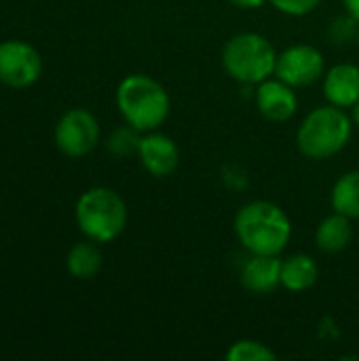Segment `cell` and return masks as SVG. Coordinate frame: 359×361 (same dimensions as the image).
Wrapping results in <instances>:
<instances>
[{
	"mask_svg": "<svg viewBox=\"0 0 359 361\" xmlns=\"http://www.w3.org/2000/svg\"><path fill=\"white\" fill-rule=\"evenodd\" d=\"M116 106L125 123L140 133L157 131L171 110L169 93L148 74L125 76L116 87Z\"/></svg>",
	"mask_w": 359,
	"mask_h": 361,
	"instance_id": "cell-2",
	"label": "cell"
},
{
	"mask_svg": "<svg viewBox=\"0 0 359 361\" xmlns=\"http://www.w3.org/2000/svg\"><path fill=\"white\" fill-rule=\"evenodd\" d=\"M353 121L339 106H320L300 123L296 144L298 150L313 161H324L339 154L351 140Z\"/></svg>",
	"mask_w": 359,
	"mask_h": 361,
	"instance_id": "cell-3",
	"label": "cell"
},
{
	"mask_svg": "<svg viewBox=\"0 0 359 361\" xmlns=\"http://www.w3.org/2000/svg\"><path fill=\"white\" fill-rule=\"evenodd\" d=\"M351 110H353V114H351V121H353V123H355V125L359 127V102L355 104V106H353V108H351Z\"/></svg>",
	"mask_w": 359,
	"mask_h": 361,
	"instance_id": "cell-23",
	"label": "cell"
},
{
	"mask_svg": "<svg viewBox=\"0 0 359 361\" xmlns=\"http://www.w3.org/2000/svg\"><path fill=\"white\" fill-rule=\"evenodd\" d=\"M42 74L40 53L23 40L0 42V82L11 89H25Z\"/></svg>",
	"mask_w": 359,
	"mask_h": 361,
	"instance_id": "cell-7",
	"label": "cell"
},
{
	"mask_svg": "<svg viewBox=\"0 0 359 361\" xmlns=\"http://www.w3.org/2000/svg\"><path fill=\"white\" fill-rule=\"evenodd\" d=\"M104 264V256L99 252V247L95 245V241H83L72 245V250L66 256V269L74 279L87 281L93 279Z\"/></svg>",
	"mask_w": 359,
	"mask_h": 361,
	"instance_id": "cell-15",
	"label": "cell"
},
{
	"mask_svg": "<svg viewBox=\"0 0 359 361\" xmlns=\"http://www.w3.org/2000/svg\"><path fill=\"white\" fill-rule=\"evenodd\" d=\"M332 209L351 218L359 220V169L341 176L332 188Z\"/></svg>",
	"mask_w": 359,
	"mask_h": 361,
	"instance_id": "cell-16",
	"label": "cell"
},
{
	"mask_svg": "<svg viewBox=\"0 0 359 361\" xmlns=\"http://www.w3.org/2000/svg\"><path fill=\"white\" fill-rule=\"evenodd\" d=\"M229 2H233L235 6H239V8H260L264 2H269V0H229Z\"/></svg>",
	"mask_w": 359,
	"mask_h": 361,
	"instance_id": "cell-21",
	"label": "cell"
},
{
	"mask_svg": "<svg viewBox=\"0 0 359 361\" xmlns=\"http://www.w3.org/2000/svg\"><path fill=\"white\" fill-rule=\"evenodd\" d=\"M355 40H358V47H359V30H358V38H355Z\"/></svg>",
	"mask_w": 359,
	"mask_h": 361,
	"instance_id": "cell-24",
	"label": "cell"
},
{
	"mask_svg": "<svg viewBox=\"0 0 359 361\" xmlns=\"http://www.w3.org/2000/svg\"><path fill=\"white\" fill-rule=\"evenodd\" d=\"M351 239H353L351 218H347L339 212L324 218L317 226V233H315V243H317L320 252H324V254L345 252L349 247Z\"/></svg>",
	"mask_w": 359,
	"mask_h": 361,
	"instance_id": "cell-13",
	"label": "cell"
},
{
	"mask_svg": "<svg viewBox=\"0 0 359 361\" xmlns=\"http://www.w3.org/2000/svg\"><path fill=\"white\" fill-rule=\"evenodd\" d=\"M324 95L328 104L353 108L359 102V68L355 63H336L326 72Z\"/></svg>",
	"mask_w": 359,
	"mask_h": 361,
	"instance_id": "cell-12",
	"label": "cell"
},
{
	"mask_svg": "<svg viewBox=\"0 0 359 361\" xmlns=\"http://www.w3.org/2000/svg\"><path fill=\"white\" fill-rule=\"evenodd\" d=\"M358 19L347 15L343 19H336L330 27V36L334 42H349L351 38H358Z\"/></svg>",
	"mask_w": 359,
	"mask_h": 361,
	"instance_id": "cell-20",
	"label": "cell"
},
{
	"mask_svg": "<svg viewBox=\"0 0 359 361\" xmlns=\"http://www.w3.org/2000/svg\"><path fill=\"white\" fill-rule=\"evenodd\" d=\"M279 13H286V15H292V17H303V15H309L313 13L322 0H269Z\"/></svg>",
	"mask_w": 359,
	"mask_h": 361,
	"instance_id": "cell-19",
	"label": "cell"
},
{
	"mask_svg": "<svg viewBox=\"0 0 359 361\" xmlns=\"http://www.w3.org/2000/svg\"><path fill=\"white\" fill-rule=\"evenodd\" d=\"M256 108L271 123H286L296 114L298 97L294 87L281 78H267L256 89Z\"/></svg>",
	"mask_w": 359,
	"mask_h": 361,
	"instance_id": "cell-9",
	"label": "cell"
},
{
	"mask_svg": "<svg viewBox=\"0 0 359 361\" xmlns=\"http://www.w3.org/2000/svg\"><path fill=\"white\" fill-rule=\"evenodd\" d=\"M343 4H345L347 13L359 21V0H343Z\"/></svg>",
	"mask_w": 359,
	"mask_h": 361,
	"instance_id": "cell-22",
	"label": "cell"
},
{
	"mask_svg": "<svg viewBox=\"0 0 359 361\" xmlns=\"http://www.w3.org/2000/svg\"><path fill=\"white\" fill-rule=\"evenodd\" d=\"M326 74V59L320 49L311 44H294L279 53L275 76L296 87H309Z\"/></svg>",
	"mask_w": 359,
	"mask_h": 361,
	"instance_id": "cell-8",
	"label": "cell"
},
{
	"mask_svg": "<svg viewBox=\"0 0 359 361\" xmlns=\"http://www.w3.org/2000/svg\"><path fill=\"white\" fill-rule=\"evenodd\" d=\"M277 57L279 53L269 38L256 32H243L226 42L222 51V66L233 80L260 85L275 74Z\"/></svg>",
	"mask_w": 359,
	"mask_h": 361,
	"instance_id": "cell-5",
	"label": "cell"
},
{
	"mask_svg": "<svg viewBox=\"0 0 359 361\" xmlns=\"http://www.w3.org/2000/svg\"><path fill=\"white\" fill-rule=\"evenodd\" d=\"M138 157H140L144 169L154 178L171 176L180 163V150H178L176 142L157 131H148L140 140Z\"/></svg>",
	"mask_w": 359,
	"mask_h": 361,
	"instance_id": "cell-10",
	"label": "cell"
},
{
	"mask_svg": "<svg viewBox=\"0 0 359 361\" xmlns=\"http://www.w3.org/2000/svg\"><path fill=\"white\" fill-rule=\"evenodd\" d=\"M76 224L80 233L95 241H114L127 226V205L123 197L106 186L85 190L76 201Z\"/></svg>",
	"mask_w": 359,
	"mask_h": 361,
	"instance_id": "cell-4",
	"label": "cell"
},
{
	"mask_svg": "<svg viewBox=\"0 0 359 361\" xmlns=\"http://www.w3.org/2000/svg\"><path fill=\"white\" fill-rule=\"evenodd\" d=\"M55 146L70 159L87 157L99 144V123L85 108H72L55 125Z\"/></svg>",
	"mask_w": 359,
	"mask_h": 361,
	"instance_id": "cell-6",
	"label": "cell"
},
{
	"mask_svg": "<svg viewBox=\"0 0 359 361\" xmlns=\"http://www.w3.org/2000/svg\"><path fill=\"white\" fill-rule=\"evenodd\" d=\"M235 233L250 254L279 256L292 237L288 214L271 201H252L235 216Z\"/></svg>",
	"mask_w": 359,
	"mask_h": 361,
	"instance_id": "cell-1",
	"label": "cell"
},
{
	"mask_svg": "<svg viewBox=\"0 0 359 361\" xmlns=\"http://www.w3.org/2000/svg\"><path fill=\"white\" fill-rule=\"evenodd\" d=\"M138 133H140V131L133 129L131 125L116 129V131L108 137V150H110L114 157H129V154L138 152L140 140H142Z\"/></svg>",
	"mask_w": 359,
	"mask_h": 361,
	"instance_id": "cell-18",
	"label": "cell"
},
{
	"mask_svg": "<svg viewBox=\"0 0 359 361\" xmlns=\"http://www.w3.org/2000/svg\"><path fill=\"white\" fill-rule=\"evenodd\" d=\"M320 277L317 262L307 254H294L281 262V286L290 292H305Z\"/></svg>",
	"mask_w": 359,
	"mask_h": 361,
	"instance_id": "cell-14",
	"label": "cell"
},
{
	"mask_svg": "<svg viewBox=\"0 0 359 361\" xmlns=\"http://www.w3.org/2000/svg\"><path fill=\"white\" fill-rule=\"evenodd\" d=\"M281 258L271 254H252L241 269V283L252 294H271L281 286Z\"/></svg>",
	"mask_w": 359,
	"mask_h": 361,
	"instance_id": "cell-11",
	"label": "cell"
},
{
	"mask_svg": "<svg viewBox=\"0 0 359 361\" xmlns=\"http://www.w3.org/2000/svg\"><path fill=\"white\" fill-rule=\"evenodd\" d=\"M277 357L273 349H269L264 343L258 341H237L231 345V349L226 351V360L229 361H273Z\"/></svg>",
	"mask_w": 359,
	"mask_h": 361,
	"instance_id": "cell-17",
	"label": "cell"
}]
</instances>
